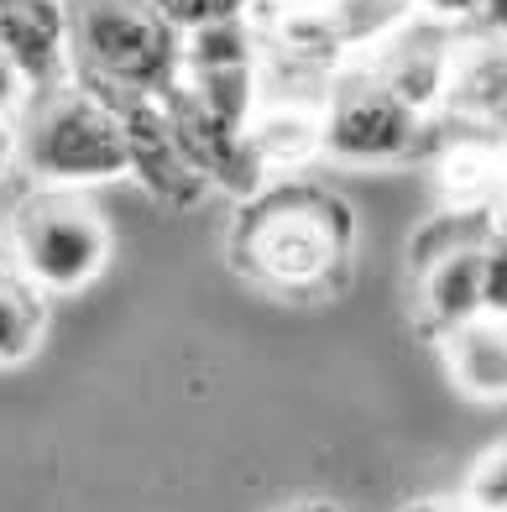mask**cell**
Segmentation results:
<instances>
[{"instance_id": "1", "label": "cell", "mask_w": 507, "mask_h": 512, "mask_svg": "<svg viewBox=\"0 0 507 512\" xmlns=\"http://www.w3.org/2000/svg\"><path fill=\"white\" fill-rule=\"evenodd\" d=\"M351 251V209L325 189H262L246 199L230 256L272 293L330 288Z\"/></svg>"}, {"instance_id": "2", "label": "cell", "mask_w": 507, "mask_h": 512, "mask_svg": "<svg viewBox=\"0 0 507 512\" xmlns=\"http://www.w3.org/2000/svg\"><path fill=\"white\" fill-rule=\"evenodd\" d=\"M16 162L48 189H95L131 178L115 115L74 79L32 89L16 110Z\"/></svg>"}, {"instance_id": "3", "label": "cell", "mask_w": 507, "mask_h": 512, "mask_svg": "<svg viewBox=\"0 0 507 512\" xmlns=\"http://www.w3.org/2000/svg\"><path fill=\"white\" fill-rule=\"evenodd\" d=\"M68 11V79L121 84L163 95L183 79V32L152 0H63Z\"/></svg>"}, {"instance_id": "4", "label": "cell", "mask_w": 507, "mask_h": 512, "mask_svg": "<svg viewBox=\"0 0 507 512\" xmlns=\"http://www.w3.org/2000/svg\"><path fill=\"white\" fill-rule=\"evenodd\" d=\"M11 267L48 298L89 288L110 262V225L84 189H37L6 220Z\"/></svg>"}, {"instance_id": "5", "label": "cell", "mask_w": 507, "mask_h": 512, "mask_svg": "<svg viewBox=\"0 0 507 512\" xmlns=\"http://www.w3.org/2000/svg\"><path fill=\"white\" fill-rule=\"evenodd\" d=\"M424 147V115L403 105L372 68H345L319 105V152L335 162H403Z\"/></svg>"}, {"instance_id": "6", "label": "cell", "mask_w": 507, "mask_h": 512, "mask_svg": "<svg viewBox=\"0 0 507 512\" xmlns=\"http://www.w3.org/2000/svg\"><path fill=\"white\" fill-rule=\"evenodd\" d=\"M74 84H84V79H74ZM84 89L115 115L121 142H126V157H131V178L142 183L152 199L178 204V209H189V204L204 199V183L194 178V168L173 147L163 100L142 95V89H121V84H84Z\"/></svg>"}, {"instance_id": "7", "label": "cell", "mask_w": 507, "mask_h": 512, "mask_svg": "<svg viewBox=\"0 0 507 512\" xmlns=\"http://www.w3.org/2000/svg\"><path fill=\"white\" fill-rule=\"evenodd\" d=\"M157 100H163L178 157L194 168V178L204 183V189H225L236 199H257L267 189V168H262L257 147H251V136L204 110L189 89H183V79L173 89H163Z\"/></svg>"}, {"instance_id": "8", "label": "cell", "mask_w": 507, "mask_h": 512, "mask_svg": "<svg viewBox=\"0 0 507 512\" xmlns=\"http://www.w3.org/2000/svg\"><path fill=\"white\" fill-rule=\"evenodd\" d=\"M450 58H455V27L429 21V16L398 21L377 48H366V68H372V79H382L403 105H413L419 115L445 105Z\"/></svg>"}, {"instance_id": "9", "label": "cell", "mask_w": 507, "mask_h": 512, "mask_svg": "<svg viewBox=\"0 0 507 512\" xmlns=\"http://www.w3.org/2000/svg\"><path fill=\"white\" fill-rule=\"evenodd\" d=\"M0 53L27 89H53L68 79V11L63 0H0Z\"/></svg>"}, {"instance_id": "10", "label": "cell", "mask_w": 507, "mask_h": 512, "mask_svg": "<svg viewBox=\"0 0 507 512\" xmlns=\"http://www.w3.org/2000/svg\"><path fill=\"white\" fill-rule=\"evenodd\" d=\"M445 110L460 115V121H481V126L507 121V37L497 32L455 37Z\"/></svg>"}, {"instance_id": "11", "label": "cell", "mask_w": 507, "mask_h": 512, "mask_svg": "<svg viewBox=\"0 0 507 512\" xmlns=\"http://www.w3.org/2000/svg\"><path fill=\"white\" fill-rule=\"evenodd\" d=\"M419 298L440 335L481 319V241H450L445 251H434L424 262Z\"/></svg>"}, {"instance_id": "12", "label": "cell", "mask_w": 507, "mask_h": 512, "mask_svg": "<svg viewBox=\"0 0 507 512\" xmlns=\"http://www.w3.org/2000/svg\"><path fill=\"white\" fill-rule=\"evenodd\" d=\"M445 340V366L450 382L476 403H502L507 398V324L502 319H471Z\"/></svg>"}, {"instance_id": "13", "label": "cell", "mask_w": 507, "mask_h": 512, "mask_svg": "<svg viewBox=\"0 0 507 512\" xmlns=\"http://www.w3.org/2000/svg\"><path fill=\"white\" fill-rule=\"evenodd\" d=\"M246 136L257 147L267 178L298 168V162H309L319 152V105H257Z\"/></svg>"}, {"instance_id": "14", "label": "cell", "mask_w": 507, "mask_h": 512, "mask_svg": "<svg viewBox=\"0 0 507 512\" xmlns=\"http://www.w3.org/2000/svg\"><path fill=\"white\" fill-rule=\"evenodd\" d=\"M42 335H48V298L16 267H0V366L32 361Z\"/></svg>"}, {"instance_id": "15", "label": "cell", "mask_w": 507, "mask_h": 512, "mask_svg": "<svg viewBox=\"0 0 507 512\" xmlns=\"http://www.w3.org/2000/svg\"><path fill=\"white\" fill-rule=\"evenodd\" d=\"M257 63H262V37L251 32L246 16L183 32V74H194V68H257Z\"/></svg>"}, {"instance_id": "16", "label": "cell", "mask_w": 507, "mask_h": 512, "mask_svg": "<svg viewBox=\"0 0 507 512\" xmlns=\"http://www.w3.org/2000/svg\"><path fill=\"white\" fill-rule=\"evenodd\" d=\"M325 11L335 21V42L340 53H356V48H377V42L408 21L413 11L403 0H325Z\"/></svg>"}, {"instance_id": "17", "label": "cell", "mask_w": 507, "mask_h": 512, "mask_svg": "<svg viewBox=\"0 0 507 512\" xmlns=\"http://www.w3.org/2000/svg\"><path fill=\"white\" fill-rule=\"evenodd\" d=\"M257 0H152V11L168 21L173 32H194V27H210V21H230V16H246Z\"/></svg>"}, {"instance_id": "18", "label": "cell", "mask_w": 507, "mask_h": 512, "mask_svg": "<svg viewBox=\"0 0 507 512\" xmlns=\"http://www.w3.org/2000/svg\"><path fill=\"white\" fill-rule=\"evenodd\" d=\"M481 314L507 324V236L492 230L481 241Z\"/></svg>"}, {"instance_id": "19", "label": "cell", "mask_w": 507, "mask_h": 512, "mask_svg": "<svg viewBox=\"0 0 507 512\" xmlns=\"http://www.w3.org/2000/svg\"><path fill=\"white\" fill-rule=\"evenodd\" d=\"M466 502L481 512H507V445L481 455L471 465V481H466Z\"/></svg>"}, {"instance_id": "20", "label": "cell", "mask_w": 507, "mask_h": 512, "mask_svg": "<svg viewBox=\"0 0 507 512\" xmlns=\"http://www.w3.org/2000/svg\"><path fill=\"white\" fill-rule=\"evenodd\" d=\"M403 6H408L413 16H429V21H445V27H455V21L481 16V6H487V0H403Z\"/></svg>"}, {"instance_id": "21", "label": "cell", "mask_w": 507, "mask_h": 512, "mask_svg": "<svg viewBox=\"0 0 507 512\" xmlns=\"http://www.w3.org/2000/svg\"><path fill=\"white\" fill-rule=\"evenodd\" d=\"M27 95H32V89H27V79H21V68L0 53V115H11V121H16V110L27 105Z\"/></svg>"}, {"instance_id": "22", "label": "cell", "mask_w": 507, "mask_h": 512, "mask_svg": "<svg viewBox=\"0 0 507 512\" xmlns=\"http://www.w3.org/2000/svg\"><path fill=\"white\" fill-rule=\"evenodd\" d=\"M11 162H16V121H11V115H0V178H6Z\"/></svg>"}, {"instance_id": "23", "label": "cell", "mask_w": 507, "mask_h": 512, "mask_svg": "<svg viewBox=\"0 0 507 512\" xmlns=\"http://www.w3.org/2000/svg\"><path fill=\"white\" fill-rule=\"evenodd\" d=\"M403 512H481V507H471L466 497H434V502H413V507H403Z\"/></svg>"}, {"instance_id": "24", "label": "cell", "mask_w": 507, "mask_h": 512, "mask_svg": "<svg viewBox=\"0 0 507 512\" xmlns=\"http://www.w3.org/2000/svg\"><path fill=\"white\" fill-rule=\"evenodd\" d=\"M481 16L492 21V32H497V37H507V0H487V6H481Z\"/></svg>"}, {"instance_id": "25", "label": "cell", "mask_w": 507, "mask_h": 512, "mask_svg": "<svg viewBox=\"0 0 507 512\" xmlns=\"http://www.w3.org/2000/svg\"><path fill=\"white\" fill-rule=\"evenodd\" d=\"M497 230H502V236H507V199H502V209H497Z\"/></svg>"}, {"instance_id": "26", "label": "cell", "mask_w": 507, "mask_h": 512, "mask_svg": "<svg viewBox=\"0 0 507 512\" xmlns=\"http://www.w3.org/2000/svg\"><path fill=\"white\" fill-rule=\"evenodd\" d=\"M272 6H298V0H272Z\"/></svg>"}, {"instance_id": "27", "label": "cell", "mask_w": 507, "mask_h": 512, "mask_svg": "<svg viewBox=\"0 0 507 512\" xmlns=\"http://www.w3.org/2000/svg\"><path fill=\"white\" fill-rule=\"evenodd\" d=\"M0 246H6V230H0Z\"/></svg>"}]
</instances>
